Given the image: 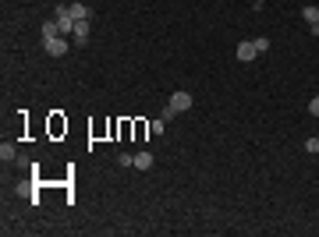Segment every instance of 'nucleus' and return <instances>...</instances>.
<instances>
[{"mask_svg":"<svg viewBox=\"0 0 319 237\" xmlns=\"http://www.w3.org/2000/svg\"><path fill=\"white\" fill-rule=\"evenodd\" d=\"M54 36H61V25H57V18H54V21H43V43H46V39H54Z\"/></svg>","mask_w":319,"mask_h":237,"instance_id":"nucleus-7","label":"nucleus"},{"mask_svg":"<svg viewBox=\"0 0 319 237\" xmlns=\"http://www.w3.org/2000/svg\"><path fill=\"white\" fill-rule=\"evenodd\" d=\"M54 18H57V25H61V36H71V32H75V18H71V11H68L64 4L54 11Z\"/></svg>","mask_w":319,"mask_h":237,"instance_id":"nucleus-1","label":"nucleus"},{"mask_svg":"<svg viewBox=\"0 0 319 237\" xmlns=\"http://www.w3.org/2000/svg\"><path fill=\"white\" fill-rule=\"evenodd\" d=\"M234 57H238L241 64H252V61L259 57V53H255V46H252V39H241L238 50H234Z\"/></svg>","mask_w":319,"mask_h":237,"instance_id":"nucleus-4","label":"nucleus"},{"mask_svg":"<svg viewBox=\"0 0 319 237\" xmlns=\"http://www.w3.org/2000/svg\"><path fill=\"white\" fill-rule=\"evenodd\" d=\"M192 103H195V96H192V92H184V88H177V92L170 96V106H174L177 113H188V110H192Z\"/></svg>","mask_w":319,"mask_h":237,"instance_id":"nucleus-3","label":"nucleus"},{"mask_svg":"<svg viewBox=\"0 0 319 237\" xmlns=\"http://www.w3.org/2000/svg\"><path fill=\"white\" fill-rule=\"evenodd\" d=\"M135 166L139 170H149L153 166V153H135Z\"/></svg>","mask_w":319,"mask_h":237,"instance_id":"nucleus-9","label":"nucleus"},{"mask_svg":"<svg viewBox=\"0 0 319 237\" xmlns=\"http://www.w3.org/2000/svg\"><path fill=\"white\" fill-rule=\"evenodd\" d=\"M305 153H319V135L316 138H305Z\"/></svg>","mask_w":319,"mask_h":237,"instance_id":"nucleus-12","label":"nucleus"},{"mask_svg":"<svg viewBox=\"0 0 319 237\" xmlns=\"http://www.w3.org/2000/svg\"><path fill=\"white\" fill-rule=\"evenodd\" d=\"M309 113H312V117H319V96H312V103H309Z\"/></svg>","mask_w":319,"mask_h":237,"instance_id":"nucleus-16","label":"nucleus"},{"mask_svg":"<svg viewBox=\"0 0 319 237\" xmlns=\"http://www.w3.org/2000/svg\"><path fill=\"white\" fill-rule=\"evenodd\" d=\"M302 18H305L309 25H316V21H319V7H316V4H305V7H302Z\"/></svg>","mask_w":319,"mask_h":237,"instance_id":"nucleus-8","label":"nucleus"},{"mask_svg":"<svg viewBox=\"0 0 319 237\" xmlns=\"http://www.w3.org/2000/svg\"><path fill=\"white\" fill-rule=\"evenodd\" d=\"M121 166H135V156H128V153H121V159H117Z\"/></svg>","mask_w":319,"mask_h":237,"instance_id":"nucleus-15","label":"nucleus"},{"mask_svg":"<svg viewBox=\"0 0 319 237\" xmlns=\"http://www.w3.org/2000/svg\"><path fill=\"white\" fill-rule=\"evenodd\" d=\"M316 96H319V92H316Z\"/></svg>","mask_w":319,"mask_h":237,"instance_id":"nucleus-18","label":"nucleus"},{"mask_svg":"<svg viewBox=\"0 0 319 237\" xmlns=\"http://www.w3.org/2000/svg\"><path fill=\"white\" fill-rule=\"evenodd\" d=\"M160 117H167V121H174V117H177V110H174V106H170V103H167V106H163V113H160Z\"/></svg>","mask_w":319,"mask_h":237,"instance_id":"nucleus-14","label":"nucleus"},{"mask_svg":"<svg viewBox=\"0 0 319 237\" xmlns=\"http://www.w3.org/2000/svg\"><path fill=\"white\" fill-rule=\"evenodd\" d=\"M262 4H266V0H252V7H255V11H259V7H262Z\"/></svg>","mask_w":319,"mask_h":237,"instance_id":"nucleus-17","label":"nucleus"},{"mask_svg":"<svg viewBox=\"0 0 319 237\" xmlns=\"http://www.w3.org/2000/svg\"><path fill=\"white\" fill-rule=\"evenodd\" d=\"M316 156H319V153H316Z\"/></svg>","mask_w":319,"mask_h":237,"instance_id":"nucleus-19","label":"nucleus"},{"mask_svg":"<svg viewBox=\"0 0 319 237\" xmlns=\"http://www.w3.org/2000/svg\"><path fill=\"white\" fill-rule=\"evenodd\" d=\"M68 11H71V18H75V21H82V18H92V11H89L85 4H78V0H75V4H68Z\"/></svg>","mask_w":319,"mask_h":237,"instance_id":"nucleus-6","label":"nucleus"},{"mask_svg":"<svg viewBox=\"0 0 319 237\" xmlns=\"http://www.w3.org/2000/svg\"><path fill=\"white\" fill-rule=\"evenodd\" d=\"M43 50H46L50 57H68V36H54V39H46Z\"/></svg>","mask_w":319,"mask_h":237,"instance_id":"nucleus-2","label":"nucleus"},{"mask_svg":"<svg viewBox=\"0 0 319 237\" xmlns=\"http://www.w3.org/2000/svg\"><path fill=\"white\" fill-rule=\"evenodd\" d=\"M252 46H255V53L262 57V53L270 50V39H266V36H259V39H252Z\"/></svg>","mask_w":319,"mask_h":237,"instance_id":"nucleus-11","label":"nucleus"},{"mask_svg":"<svg viewBox=\"0 0 319 237\" xmlns=\"http://www.w3.org/2000/svg\"><path fill=\"white\" fill-rule=\"evenodd\" d=\"M163 128H167V117H156V121H153V131H156V135H163Z\"/></svg>","mask_w":319,"mask_h":237,"instance_id":"nucleus-13","label":"nucleus"},{"mask_svg":"<svg viewBox=\"0 0 319 237\" xmlns=\"http://www.w3.org/2000/svg\"><path fill=\"white\" fill-rule=\"evenodd\" d=\"M14 156H18V149H14L11 142H4V145H0V159L7 163V159H14Z\"/></svg>","mask_w":319,"mask_h":237,"instance_id":"nucleus-10","label":"nucleus"},{"mask_svg":"<svg viewBox=\"0 0 319 237\" xmlns=\"http://www.w3.org/2000/svg\"><path fill=\"white\" fill-rule=\"evenodd\" d=\"M89 28H92V21H89V18L75 21V32H71V39H75L78 46H85V43H89Z\"/></svg>","mask_w":319,"mask_h":237,"instance_id":"nucleus-5","label":"nucleus"}]
</instances>
